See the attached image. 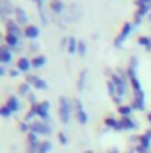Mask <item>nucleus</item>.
Segmentation results:
<instances>
[{
    "label": "nucleus",
    "instance_id": "f257e3e1",
    "mask_svg": "<svg viewBox=\"0 0 151 153\" xmlns=\"http://www.w3.org/2000/svg\"><path fill=\"white\" fill-rule=\"evenodd\" d=\"M137 70H139V59H137L135 55H132V57H130V61H128L126 75H128V82H130V85H132L133 93H137V91H142V85H141V82H139V76H137Z\"/></svg>",
    "mask_w": 151,
    "mask_h": 153
},
{
    "label": "nucleus",
    "instance_id": "f03ea898",
    "mask_svg": "<svg viewBox=\"0 0 151 153\" xmlns=\"http://www.w3.org/2000/svg\"><path fill=\"white\" fill-rule=\"evenodd\" d=\"M110 80L114 82V85L117 89V94L121 98H124L126 93H128V75H126V70H115L112 73V76H110Z\"/></svg>",
    "mask_w": 151,
    "mask_h": 153
},
{
    "label": "nucleus",
    "instance_id": "7ed1b4c3",
    "mask_svg": "<svg viewBox=\"0 0 151 153\" xmlns=\"http://www.w3.org/2000/svg\"><path fill=\"white\" fill-rule=\"evenodd\" d=\"M71 114H73V102L66 96H61V100H59V117H61L62 125H70Z\"/></svg>",
    "mask_w": 151,
    "mask_h": 153
},
{
    "label": "nucleus",
    "instance_id": "20e7f679",
    "mask_svg": "<svg viewBox=\"0 0 151 153\" xmlns=\"http://www.w3.org/2000/svg\"><path fill=\"white\" fill-rule=\"evenodd\" d=\"M30 132H34V134H38V135H44V137H48V135H52V132H53V128H52V125H48V123H44V121H32L30 123Z\"/></svg>",
    "mask_w": 151,
    "mask_h": 153
},
{
    "label": "nucleus",
    "instance_id": "39448f33",
    "mask_svg": "<svg viewBox=\"0 0 151 153\" xmlns=\"http://www.w3.org/2000/svg\"><path fill=\"white\" fill-rule=\"evenodd\" d=\"M133 22H126L124 25H123V29H121V32L117 34V38L114 39V46H117V48H121L123 46V43L128 39V36L132 34V30H133Z\"/></svg>",
    "mask_w": 151,
    "mask_h": 153
},
{
    "label": "nucleus",
    "instance_id": "423d86ee",
    "mask_svg": "<svg viewBox=\"0 0 151 153\" xmlns=\"http://www.w3.org/2000/svg\"><path fill=\"white\" fill-rule=\"evenodd\" d=\"M135 152L137 153H151V128L146 130L141 139H139V144L135 146Z\"/></svg>",
    "mask_w": 151,
    "mask_h": 153
},
{
    "label": "nucleus",
    "instance_id": "0eeeda50",
    "mask_svg": "<svg viewBox=\"0 0 151 153\" xmlns=\"http://www.w3.org/2000/svg\"><path fill=\"white\" fill-rule=\"evenodd\" d=\"M5 30L7 34L11 36H16V38H25V29H21V25L16 22V20H7L5 22Z\"/></svg>",
    "mask_w": 151,
    "mask_h": 153
},
{
    "label": "nucleus",
    "instance_id": "6e6552de",
    "mask_svg": "<svg viewBox=\"0 0 151 153\" xmlns=\"http://www.w3.org/2000/svg\"><path fill=\"white\" fill-rule=\"evenodd\" d=\"M36 109H38V117L41 121H44V123H48V125H52V117H50V102H39L36 103Z\"/></svg>",
    "mask_w": 151,
    "mask_h": 153
},
{
    "label": "nucleus",
    "instance_id": "1a4fd4ad",
    "mask_svg": "<svg viewBox=\"0 0 151 153\" xmlns=\"http://www.w3.org/2000/svg\"><path fill=\"white\" fill-rule=\"evenodd\" d=\"M130 105L133 107V111H139V112L146 111V96H144V91L133 93V100H132Z\"/></svg>",
    "mask_w": 151,
    "mask_h": 153
},
{
    "label": "nucleus",
    "instance_id": "9d476101",
    "mask_svg": "<svg viewBox=\"0 0 151 153\" xmlns=\"http://www.w3.org/2000/svg\"><path fill=\"white\" fill-rule=\"evenodd\" d=\"M25 82L27 84H30L34 89H38V91H44V89H48V84H46V80H43L41 76H38V75H29L25 76Z\"/></svg>",
    "mask_w": 151,
    "mask_h": 153
},
{
    "label": "nucleus",
    "instance_id": "9b49d317",
    "mask_svg": "<svg viewBox=\"0 0 151 153\" xmlns=\"http://www.w3.org/2000/svg\"><path fill=\"white\" fill-rule=\"evenodd\" d=\"M11 14H14V7H13V4H11L9 0H0V18H2V22L5 23V22L9 20Z\"/></svg>",
    "mask_w": 151,
    "mask_h": 153
},
{
    "label": "nucleus",
    "instance_id": "f8f14e48",
    "mask_svg": "<svg viewBox=\"0 0 151 153\" xmlns=\"http://www.w3.org/2000/svg\"><path fill=\"white\" fill-rule=\"evenodd\" d=\"M4 43H5L13 52H21V50H23V46H21V39L16 38V36L5 34V36H4Z\"/></svg>",
    "mask_w": 151,
    "mask_h": 153
},
{
    "label": "nucleus",
    "instance_id": "ddd939ff",
    "mask_svg": "<svg viewBox=\"0 0 151 153\" xmlns=\"http://www.w3.org/2000/svg\"><path fill=\"white\" fill-rule=\"evenodd\" d=\"M11 61H13V50L4 43L0 46V64L7 66V64H11Z\"/></svg>",
    "mask_w": 151,
    "mask_h": 153
},
{
    "label": "nucleus",
    "instance_id": "4468645a",
    "mask_svg": "<svg viewBox=\"0 0 151 153\" xmlns=\"http://www.w3.org/2000/svg\"><path fill=\"white\" fill-rule=\"evenodd\" d=\"M14 20H16L21 27H23V25H25V27L30 25V23H29V14L25 13L23 7H14Z\"/></svg>",
    "mask_w": 151,
    "mask_h": 153
},
{
    "label": "nucleus",
    "instance_id": "2eb2a0df",
    "mask_svg": "<svg viewBox=\"0 0 151 153\" xmlns=\"http://www.w3.org/2000/svg\"><path fill=\"white\" fill-rule=\"evenodd\" d=\"M16 68H18L21 73H27V75H29V71H30V68H32V59H29V57H20Z\"/></svg>",
    "mask_w": 151,
    "mask_h": 153
},
{
    "label": "nucleus",
    "instance_id": "dca6fc26",
    "mask_svg": "<svg viewBox=\"0 0 151 153\" xmlns=\"http://www.w3.org/2000/svg\"><path fill=\"white\" fill-rule=\"evenodd\" d=\"M105 126L109 128V130H123V125H121V119H117V117H114V116H109V117H105Z\"/></svg>",
    "mask_w": 151,
    "mask_h": 153
},
{
    "label": "nucleus",
    "instance_id": "f3484780",
    "mask_svg": "<svg viewBox=\"0 0 151 153\" xmlns=\"http://www.w3.org/2000/svg\"><path fill=\"white\" fill-rule=\"evenodd\" d=\"M121 125H123V130H137L139 128V123L132 117V116H128V117H121Z\"/></svg>",
    "mask_w": 151,
    "mask_h": 153
},
{
    "label": "nucleus",
    "instance_id": "a211bd4d",
    "mask_svg": "<svg viewBox=\"0 0 151 153\" xmlns=\"http://www.w3.org/2000/svg\"><path fill=\"white\" fill-rule=\"evenodd\" d=\"M39 34H41V30H39L38 25H29V27H25V38L30 39V41H36L39 38Z\"/></svg>",
    "mask_w": 151,
    "mask_h": 153
},
{
    "label": "nucleus",
    "instance_id": "6ab92c4d",
    "mask_svg": "<svg viewBox=\"0 0 151 153\" xmlns=\"http://www.w3.org/2000/svg\"><path fill=\"white\" fill-rule=\"evenodd\" d=\"M50 11H52L53 14H59V16H62V14L66 13L64 2H62V0H52V4H50Z\"/></svg>",
    "mask_w": 151,
    "mask_h": 153
},
{
    "label": "nucleus",
    "instance_id": "aec40b11",
    "mask_svg": "<svg viewBox=\"0 0 151 153\" xmlns=\"http://www.w3.org/2000/svg\"><path fill=\"white\" fill-rule=\"evenodd\" d=\"M5 105L13 111V112H18L20 111V100H18V96H14V94H11L9 98H7V102H5Z\"/></svg>",
    "mask_w": 151,
    "mask_h": 153
},
{
    "label": "nucleus",
    "instance_id": "412c9836",
    "mask_svg": "<svg viewBox=\"0 0 151 153\" xmlns=\"http://www.w3.org/2000/svg\"><path fill=\"white\" fill-rule=\"evenodd\" d=\"M85 80H87V70H82V71H80V76H78V82H76L78 93H82V91L85 89Z\"/></svg>",
    "mask_w": 151,
    "mask_h": 153
},
{
    "label": "nucleus",
    "instance_id": "4be33fe9",
    "mask_svg": "<svg viewBox=\"0 0 151 153\" xmlns=\"http://www.w3.org/2000/svg\"><path fill=\"white\" fill-rule=\"evenodd\" d=\"M68 53H76L78 52V39L75 36H71V38H68Z\"/></svg>",
    "mask_w": 151,
    "mask_h": 153
},
{
    "label": "nucleus",
    "instance_id": "5701e85b",
    "mask_svg": "<svg viewBox=\"0 0 151 153\" xmlns=\"http://www.w3.org/2000/svg\"><path fill=\"white\" fill-rule=\"evenodd\" d=\"M18 93L21 94V96H30V93H32V85L30 84H27V82H23V84H20V87H18Z\"/></svg>",
    "mask_w": 151,
    "mask_h": 153
},
{
    "label": "nucleus",
    "instance_id": "b1692460",
    "mask_svg": "<svg viewBox=\"0 0 151 153\" xmlns=\"http://www.w3.org/2000/svg\"><path fill=\"white\" fill-rule=\"evenodd\" d=\"M44 64H46V57H44V55H36V57H32V68L39 70V68H43Z\"/></svg>",
    "mask_w": 151,
    "mask_h": 153
},
{
    "label": "nucleus",
    "instance_id": "393cba45",
    "mask_svg": "<svg viewBox=\"0 0 151 153\" xmlns=\"http://www.w3.org/2000/svg\"><path fill=\"white\" fill-rule=\"evenodd\" d=\"M137 43H139L141 46H144L148 52H151V36H139Z\"/></svg>",
    "mask_w": 151,
    "mask_h": 153
},
{
    "label": "nucleus",
    "instance_id": "a878e982",
    "mask_svg": "<svg viewBox=\"0 0 151 153\" xmlns=\"http://www.w3.org/2000/svg\"><path fill=\"white\" fill-rule=\"evenodd\" d=\"M117 111H119L121 117H128V116H132V112H133V107L132 105H119Z\"/></svg>",
    "mask_w": 151,
    "mask_h": 153
},
{
    "label": "nucleus",
    "instance_id": "bb28decb",
    "mask_svg": "<svg viewBox=\"0 0 151 153\" xmlns=\"http://www.w3.org/2000/svg\"><path fill=\"white\" fill-rule=\"evenodd\" d=\"M75 117H76V121H78L80 125H87V123H89V116H87V112H85V111L76 112Z\"/></svg>",
    "mask_w": 151,
    "mask_h": 153
},
{
    "label": "nucleus",
    "instance_id": "cd10ccee",
    "mask_svg": "<svg viewBox=\"0 0 151 153\" xmlns=\"http://www.w3.org/2000/svg\"><path fill=\"white\" fill-rule=\"evenodd\" d=\"M52 150V143L48 141V139H44V141H41V144H39V152L38 153H48Z\"/></svg>",
    "mask_w": 151,
    "mask_h": 153
},
{
    "label": "nucleus",
    "instance_id": "c85d7f7f",
    "mask_svg": "<svg viewBox=\"0 0 151 153\" xmlns=\"http://www.w3.org/2000/svg\"><path fill=\"white\" fill-rule=\"evenodd\" d=\"M38 13H39V18H41V22H43V25H48V23H50V20H48V16H46L44 5H41V7H38Z\"/></svg>",
    "mask_w": 151,
    "mask_h": 153
},
{
    "label": "nucleus",
    "instance_id": "c756f323",
    "mask_svg": "<svg viewBox=\"0 0 151 153\" xmlns=\"http://www.w3.org/2000/svg\"><path fill=\"white\" fill-rule=\"evenodd\" d=\"M11 114H13V111H11L7 105H2V107H0V116H2V117H11Z\"/></svg>",
    "mask_w": 151,
    "mask_h": 153
},
{
    "label": "nucleus",
    "instance_id": "7c9ffc66",
    "mask_svg": "<svg viewBox=\"0 0 151 153\" xmlns=\"http://www.w3.org/2000/svg\"><path fill=\"white\" fill-rule=\"evenodd\" d=\"M73 102V112H80V111H84V107H82V102L78 100V98H75V100H71Z\"/></svg>",
    "mask_w": 151,
    "mask_h": 153
},
{
    "label": "nucleus",
    "instance_id": "2f4dec72",
    "mask_svg": "<svg viewBox=\"0 0 151 153\" xmlns=\"http://www.w3.org/2000/svg\"><path fill=\"white\" fill-rule=\"evenodd\" d=\"M27 50H29V53H32V55H34V53H38V52H39V45L36 43V41H32V43L29 45V48H27ZM34 57H36V55H34Z\"/></svg>",
    "mask_w": 151,
    "mask_h": 153
},
{
    "label": "nucleus",
    "instance_id": "473e14b6",
    "mask_svg": "<svg viewBox=\"0 0 151 153\" xmlns=\"http://www.w3.org/2000/svg\"><path fill=\"white\" fill-rule=\"evenodd\" d=\"M85 52H87V46H85V43H84V41H78V52H76V53L84 57V55H85Z\"/></svg>",
    "mask_w": 151,
    "mask_h": 153
},
{
    "label": "nucleus",
    "instance_id": "72a5a7b5",
    "mask_svg": "<svg viewBox=\"0 0 151 153\" xmlns=\"http://www.w3.org/2000/svg\"><path fill=\"white\" fill-rule=\"evenodd\" d=\"M20 132H25V134H29V132H30V125H29L27 121H21V123H20Z\"/></svg>",
    "mask_w": 151,
    "mask_h": 153
},
{
    "label": "nucleus",
    "instance_id": "f704fd0d",
    "mask_svg": "<svg viewBox=\"0 0 151 153\" xmlns=\"http://www.w3.org/2000/svg\"><path fill=\"white\" fill-rule=\"evenodd\" d=\"M57 139H59L61 144H68V137H66L64 132H59V134H57Z\"/></svg>",
    "mask_w": 151,
    "mask_h": 153
},
{
    "label": "nucleus",
    "instance_id": "c9c22d12",
    "mask_svg": "<svg viewBox=\"0 0 151 153\" xmlns=\"http://www.w3.org/2000/svg\"><path fill=\"white\" fill-rule=\"evenodd\" d=\"M29 102H30V105H36V103H39L38 98H36V93H30V96H29Z\"/></svg>",
    "mask_w": 151,
    "mask_h": 153
},
{
    "label": "nucleus",
    "instance_id": "e433bc0d",
    "mask_svg": "<svg viewBox=\"0 0 151 153\" xmlns=\"http://www.w3.org/2000/svg\"><path fill=\"white\" fill-rule=\"evenodd\" d=\"M150 2L151 0H137L135 5H137V7H142V5H150Z\"/></svg>",
    "mask_w": 151,
    "mask_h": 153
},
{
    "label": "nucleus",
    "instance_id": "4c0bfd02",
    "mask_svg": "<svg viewBox=\"0 0 151 153\" xmlns=\"http://www.w3.org/2000/svg\"><path fill=\"white\" fill-rule=\"evenodd\" d=\"M20 73H21V71H20L18 68H14V70H11V71H9V76H13V78H16V76L20 75Z\"/></svg>",
    "mask_w": 151,
    "mask_h": 153
},
{
    "label": "nucleus",
    "instance_id": "58836bf2",
    "mask_svg": "<svg viewBox=\"0 0 151 153\" xmlns=\"http://www.w3.org/2000/svg\"><path fill=\"white\" fill-rule=\"evenodd\" d=\"M0 75H2V76H4V75H7V68H5L4 64L0 66Z\"/></svg>",
    "mask_w": 151,
    "mask_h": 153
},
{
    "label": "nucleus",
    "instance_id": "ea45409f",
    "mask_svg": "<svg viewBox=\"0 0 151 153\" xmlns=\"http://www.w3.org/2000/svg\"><path fill=\"white\" fill-rule=\"evenodd\" d=\"M32 2H34V4H36L38 7H41V5H44V4H43V0H32Z\"/></svg>",
    "mask_w": 151,
    "mask_h": 153
},
{
    "label": "nucleus",
    "instance_id": "a19ab883",
    "mask_svg": "<svg viewBox=\"0 0 151 153\" xmlns=\"http://www.w3.org/2000/svg\"><path fill=\"white\" fill-rule=\"evenodd\" d=\"M107 153H119V150H117V148H110Z\"/></svg>",
    "mask_w": 151,
    "mask_h": 153
},
{
    "label": "nucleus",
    "instance_id": "79ce46f5",
    "mask_svg": "<svg viewBox=\"0 0 151 153\" xmlns=\"http://www.w3.org/2000/svg\"><path fill=\"white\" fill-rule=\"evenodd\" d=\"M126 153H137V152H135V148H128V152Z\"/></svg>",
    "mask_w": 151,
    "mask_h": 153
},
{
    "label": "nucleus",
    "instance_id": "37998d69",
    "mask_svg": "<svg viewBox=\"0 0 151 153\" xmlns=\"http://www.w3.org/2000/svg\"><path fill=\"white\" fill-rule=\"evenodd\" d=\"M84 153H94V152H93V150H85Z\"/></svg>",
    "mask_w": 151,
    "mask_h": 153
},
{
    "label": "nucleus",
    "instance_id": "c03bdc74",
    "mask_svg": "<svg viewBox=\"0 0 151 153\" xmlns=\"http://www.w3.org/2000/svg\"><path fill=\"white\" fill-rule=\"evenodd\" d=\"M148 121H150V123H151V112H150V114H148Z\"/></svg>",
    "mask_w": 151,
    "mask_h": 153
},
{
    "label": "nucleus",
    "instance_id": "a18cd8bd",
    "mask_svg": "<svg viewBox=\"0 0 151 153\" xmlns=\"http://www.w3.org/2000/svg\"><path fill=\"white\" fill-rule=\"evenodd\" d=\"M150 7H151V2H150Z\"/></svg>",
    "mask_w": 151,
    "mask_h": 153
},
{
    "label": "nucleus",
    "instance_id": "49530a36",
    "mask_svg": "<svg viewBox=\"0 0 151 153\" xmlns=\"http://www.w3.org/2000/svg\"><path fill=\"white\" fill-rule=\"evenodd\" d=\"M150 18H151V13H150Z\"/></svg>",
    "mask_w": 151,
    "mask_h": 153
},
{
    "label": "nucleus",
    "instance_id": "de8ad7c7",
    "mask_svg": "<svg viewBox=\"0 0 151 153\" xmlns=\"http://www.w3.org/2000/svg\"><path fill=\"white\" fill-rule=\"evenodd\" d=\"M43 2H44V0H43Z\"/></svg>",
    "mask_w": 151,
    "mask_h": 153
}]
</instances>
